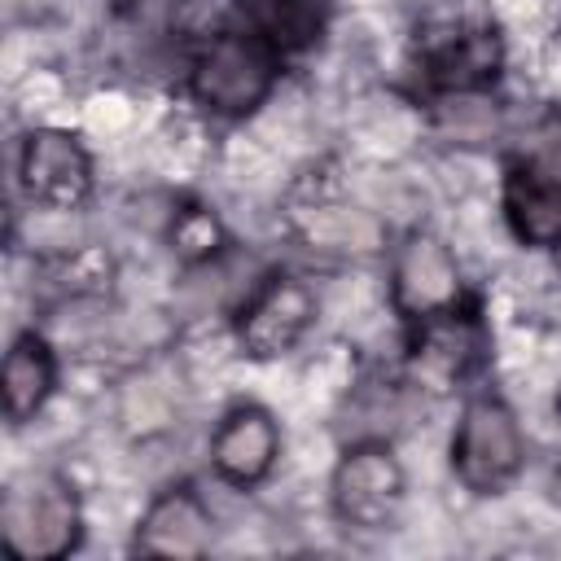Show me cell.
I'll list each match as a JSON object with an SVG mask.
<instances>
[{"label": "cell", "mask_w": 561, "mask_h": 561, "mask_svg": "<svg viewBox=\"0 0 561 561\" xmlns=\"http://www.w3.org/2000/svg\"><path fill=\"white\" fill-rule=\"evenodd\" d=\"M276 92V48L254 31H215L188 61V96L215 118H254Z\"/></svg>", "instance_id": "1"}, {"label": "cell", "mask_w": 561, "mask_h": 561, "mask_svg": "<svg viewBox=\"0 0 561 561\" xmlns=\"http://www.w3.org/2000/svg\"><path fill=\"white\" fill-rule=\"evenodd\" d=\"M0 535L22 561L66 557L83 535V504L75 486L48 469H26L0 500Z\"/></svg>", "instance_id": "2"}, {"label": "cell", "mask_w": 561, "mask_h": 561, "mask_svg": "<svg viewBox=\"0 0 561 561\" xmlns=\"http://www.w3.org/2000/svg\"><path fill=\"white\" fill-rule=\"evenodd\" d=\"M526 465L517 412L495 394H473L451 430V473L473 495H500Z\"/></svg>", "instance_id": "3"}, {"label": "cell", "mask_w": 561, "mask_h": 561, "mask_svg": "<svg viewBox=\"0 0 561 561\" xmlns=\"http://www.w3.org/2000/svg\"><path fill=\"white\" fill-rule=\"evenodd\" d=\"M333 517L351 530L399 526L408 504V469L390 443H346L329 469Z\"/></svg>", "instance_id": "4"}, {"label": "cell", "mask_w": 561, "mask_h": 561, "mask_svg": "<svg viewBox=\"0 0 561 561\" xmlns=\"http://www.w3.org/2000/svg\"><path fill=\"white\" fill-rule=\"evenodd\" d=\"M465 294L460 259L447 245V237L430 228H408L390 254V307L403 320H434L443 311H456Z\"/></svg>", "instance_id": "5"}, {"label": "cell", "mask_w": 561, "mask_h": 561, "mask_svg": "<svg viewBox=\"0 0 561 561\" xmlns=\"http://www.w3.org/2000/svg\"><path fill=\"white\" fill-rule=\"evenodd\" d=\"M320 320V294L302 276H267L237 311V351L245 359H280L302 346Z\"/></svg>", "instance_id": "6"}, {"label": "cell", "mask_w": 561, "mask_h": 561, "mask_svg": "<svg viewBox=\"0 0 561 561\" xmlns=\"http://www.w3.org/2000/svg\"><path fill=\"white\" fill-rule=\"evenodd\" d=\"M13 171L26 202L39 206H83L92 193V149L79 131L57 123H35L18 140Z\"/></svg>", "instance_id": "7"}, {"label": "cell", "mask_w": 561, "mask_h": 561, "mask_svg": "<svg viewBox=\"0 0 561 561\" xmlns=\"http://www.w3.org/2000/svg\"><path fill=\"white\" fill-rule=\"evenodd\" d=\"M289 224L307 250H316L320 259H333V263H359L386 245V219L346 188L316 193V197L298 202L289 210Z\"/></svg>", "instance_id": "8"}, {"label": "cell", "mask_w": 561, "mask_h": 561, "mask_svg": "<svg viewBox=\"0 0 561 561\" xmlns=\"http://www.w3.org/2000/svg\"><path fill=\"white\" fill-rule=\"evenodd\" d=\"M263 280H267V272L254 259V250L237 245V241H224L215 254H206L197 263H184L175 289H171V307L184 320L237 316Z\"/></svg>", "instance_id": "9"}, {"label": "cell", "mask_w": 561, "mask_h": 561, "mask_svg": "<svg viewBox=\"0 0 561 561\" xmlns=\"http://www.w3.org/2000/svg\"><path fill=\"white\" fill-rule=\"evenodd\" d=\"M206 456L224 486L250 491L272 478V469L285 456V438H280L276 416L263 403H237L219 416Z\"/></svg>", "instance_id": "10"}, {"label": "cell", "mask_w": 561, "mask_h": 561, "mask_svg": "<svg viewBox=\"0 0 561 561\" xmlns=\"http://www.w3.org/2000/svg\"><path fill=\"white\" fill-rule=\"evenodd\" d=\"M219 517L193 486H162L136 517V548L149 557H206Z\"/></svg>", "instance_id": "11"}, {"label": "cell", "mask_w": 561, "mask_h": 561, "mask_svg": "<svg viewBox=\"0 0 561 561\" xmlns=\"http://www.w3.org/2000/svg\"><path fill=\"white\" fill-rule=\"evenodd\" d=\"M421 110L394 92H355L346 105V136L368 162H399L421 140Z\"/></svg>", "instance_id": "12"}, {"label": "cell", "mask_w": 561, "mask_h": 561, "mask_svg": "<svg viewBox=\"0 0 561 561\" xmlns=\"http://www.w3.org/2000/svg\"><path fill=\"white\" fill-rule=\"evenodd\" d=\"M0 390H4V412L13 425L39 421L57 394V346L44 333L13 337L4 351Z\"/></svg>", "instance_id": "13"}, {"label": "cell", "mask_w": 561, "mask_h": 561, "mask_svg": "<svg viewBox=\"0 0 561 561\" xmlns=\"http://www.w3.org/2000/svg\"><path fill=\"white\" fill-rule=\"evenodd\" d=\"M180 403H184V381L167 364H140L114 390V416L136 443L171 434L175 416H180Z\"/></svg>", "instance_id": "14"}, {"label": "cell", "mask_w": 561, "mask_h": 561, "mask_svg": "<svg viewBox=\"0 0 561 561\" xmlns=\"http://www.w3.org/2000/svg\"><path fill=\"white\" fill-rule=\"evenodd\" d=\"M412 425L408 390L394 381H351L337 399L342 443H394Z\"/></svg>", "instance_id": "15"}, {"label": "cell", "mask_w": 561, "mask_h": 561, "mask_svg": "<svg viewBox=\"0 0 561 561\" xmlns=\"http://www.w3.org/2000/svg\"><path fill=\"white\" fill-rule=\"evenodd\" d=\"M430 127L456 149H486L508 136V110L486 88H443L434 96Z\"/></svg>", "instance_id": "16"}, {"label": "cell", "mask_w": 561, "mask_h": 561, "mask_svg": "<svg viewBox=\"0 0 561 561\" xmlns=\"http://www.w3.org/2000/svg\"><path fill=\"white\" fill-rule=\"evenodd\" d=\"M478 351H482V333L460 311H443L434 320H421V333L412 346V373L430 381H456L469 373Z\"/></svg>", "instance_id": "17"}, {"label": "cell", "mask_w": 561, "mask_h": 561, "mask_svg": "<svg viewBox=\"0 0 561 561\" xmlns=\"http://www.w3.org/2000/svg\"><path fill=\"white\" fill-rule=\"evenodd\" d=\"M241 9L272 48H302L324 31V0H241Z\"/></svg>", "instance_id": "18"}, {"label": "cell", "mask_w": 561, "mask_h": 561, "mask_svg": "<svg viewBox=\"0 0 561 561\" xmlns=\"http://www.w3.org/2000/svg\"><path fill=\"white\" fill-rule=\"evenodd\" d=\"M552 412H557V421H561V381H557V394H552Z\"/></svg>", "instance_id": "19"}, {"label": "cell", "mask_w": 561, "mask_h": 561, "mask_svg": "<svg viewBox=\"0 0 561 561\" xmlns=\"http://www.w3.org/2000/svg\"><path fill=\"white\" fill-rule=\"evenodd\" d=\"M552 267H557V276H561V241L552 245Z\"/></svg>", "instance_id": "20"}, {"label": "cell", "mask_w": 561, "mask_h": 561, "mask_svg": "<svg viewBox=\"0 0 561 561\" xmlns=\"http://www.w3.org/2000/svg\"><path fill=\"white\" fill-rule=\"evenodd\" d=\"M552 491H557V504H561V469H557V482H552Z\"/></svg>", "instance_id": "21"}]
</instances>
